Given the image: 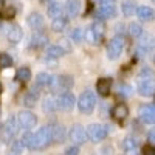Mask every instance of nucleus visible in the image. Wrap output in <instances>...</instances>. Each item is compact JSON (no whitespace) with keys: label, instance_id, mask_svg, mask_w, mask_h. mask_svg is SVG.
Wrapping results in <instances>:
<instances>
[{"label":"nucleus","instance_id":"f257e3e1","mask_svg":"<svg viewBox=\"0 0 155 155\" xmlns=\"http://www.w3.org/2000/svg\"><path fill=\"white\" fill-rule=\"evenodd\" d=\"M20 143L23 146H27L28 149H31V150H42V149L48 147L51 143H53L50 126L41 127L36 134H27Z\"/></svg>","mask_w":155,"mask_h":155},{"label":"nucleus","instance_id":"f03ea898","mask_svg":"<svg viewBox=\"0 0 155 155\" xmlns=\"http://www.w3.org/2000/svg\"><path fill=\"white\" fill-rule=\"evenodd\" d=\"M137 90L140 95L150 96L155 93V73L150 68H143L137 79Z\"/></svg>","mask_w":155,"mask_h":155},{"label":"nucleus","instance_id":"7ed1b4c3","mask_svg":"<svg viewBox=\"0 0 155 155\" xmlns=\"http://www.w3.org/2000/svg\"><path fill=\"white\" fill-rule=\"evenodd\" d=\"M106 34V25L102 20H95V23L88 30L84 31V37L90 44H99Z\"/></svg>","mask_w":155,"mask_h":155},{"label":"nucleus","instance_id":"20e7f679","mask_svg":"<svg viewBox=\"0 0 155 155\" xmlns=\"http://www.w3.org/2000/svg\"><path fill=\"white\" fill-rule=\"evenodd\" d=\"M95 106H96V98H95L93 92L85 90L84 93H81L79 99H78V107H79L81 113L90 115V113L95 110Z\"/></svg>","mask_w":155,"mask_h":155},{"label":"nucleus","instance_id":"39448f33","mask_svg":"<svg viewBox=\"0 0 155 155\" xmlns=\"http://www.w3.org/2000/svg\"><path fill=\"white\" fill-rule=\"evenodd\" d=\"M87 138L93 143H101L107 137V127L102 124H90L87 129Z\"/></svg>","mask_w":155,"mask_h":155},{"label":"nucleus","instance_id":"423d86ee","mask_svg":"<svg viewBox=\"0 0 155 155\" xmlns=\"http://www.w3.org/2000/svg\"><path fill=\"white\" fill-rule=\"evenodd\" d=\"M123 51H124V39L120 36L113 37L107 45V58L115 61L123 54Z\"/></svg>","mask_w":155,"mask_h":155},{"label":"nucleus","instance_id":"0eeeda50","mask_svg":"<svg viewBox=\"0 0 155 155\" xmlns=\"http://www.w3.org/2000/svg\"><path fill=\"white\" fill-rule=\"evenodd\" d=\"M19 121L17 118H14V116H11V118L5 123V126L2 127V138L5 141H9L11 138H14L19 132Z\"/></svg>","mask_w":155,"mask_h":155},{"label":"nucleus","instance_id":"6e6552de","mask_svg":"<svg viewBox=\"0 0 155 155\" xmlns=\"http://www.w3.org/2000/svg\"><path fill=\"white\" fill-rule=\"evenodd\" d=\"M74 104H76V98L70 92H64V93H61L56 98V106H58L59 110L68 112V110H71L74 107Z\"/></svg>","mask_w":155,"mask_h":155},{"label":"nucleus","instance_id":"1a4fd4ad","mask_svg":"<svg viewBox=\"0 0 155 155\" xmlns=\"http://www.w3.org/2000/svg\"><path fill=\"white\" fill-rule=\"evenodd\" d=\"M68 138L71 140V143H74L76 146H79V144H84L87 141V132L84 130L82 126L74 124V126H71L70 132H68Z\"/></svg>","mask_w":155,"mask_h":155},{"label":"nucleus","instance_id":"9d476101","mask_svg":"<svg viewBox=\"0 0 155 155\" xmlns=\"http://www.w3.org/2000/svg\"><path fill=\"white\" fill-rule=\"evenodd\" d=\"M74 81L71 76H67V74H62V76H58V78H53V82H51V85H53L54 90H61V92H67V90H70L73 87Z\"/></svg>","mask_w":155,"mask_h":155},{"label":"nucleus","instance_id":"9b49d317","mask_svg":"<svg viewBox=\"0 0 155 155\" xmlns=\"http://www.w3.org/2000/svg\"><path fill=\"white\" fill-rule=\"evenodd\" d=\"M17 121H19V126H20L22 129H27V130L37 124L36 115L31 113V112H28V110H27V112H20L19 116H17Z\"/></svg>","mask_w":155,"mask_h":155},{"label":"nucleus","instance_id":"f8f14e48","mask_svg":"<svg viewBox=\"0 0 155 155\" xmlns=\"http://www.w3.org/2000/svg\"><path fill=\"white\" fill-rule=\"evenodd\" d=\"M153 50H155V36H152V34L143 36V39H141L140 44H138V53L144 56Z\"/></svg>","mask_w":155,"mask_h":155},{"label":"nucleus","instance_id":"ddd939ff","mask_svg":"<svg viewBox=\"0 0 155 155\" xmlns=\"http://www.w3.org/2000/svg\"><path fill=\"white\" fill-rule=\"evenodd\" d=\"M99 14L104 19H113L116 16V5L115 0H104L99 3Z\"/></svg>","mask_w":155,"mask_h":155},{"label":"nucleus","instance_id":"4468645a","mask_svg":"<svg viewBox=\"0 0 155 155\" xmlns=\"http://www.w3.org/2000/svg\"><path fill=\"white\" fill-rule=\"evenodd\" d=\"M138 115H140V118L143 120L144 123L155 124V106H152V104L141 106L140 110H138Z\"/></svg>","mask_w":155,"mask_h":155},{"label":"nucleus","instance_id":"2eb2a0df","mask_svg":"<svg viewBox=\"0 0 155 155\" xmlns=\"http://www.w3.org/2000/svg\"><path fill=\"white\" fill-rule=\"evenodd\" d=\"M123 150L126 155H138L140 153V144L138 141L132 137H127L123 141Z\"/></svg>","mask_w":155,"mask_h":155},{"label":"nucleus","instance_id":"dca6fc26","mask_svg":"<svg viewBox=\"0 0 155 155\" xmlns=\"http://www.w3.org/2000/svg\"><path fill=\"white\" fill-rule=\"evenodd\" d=\"M51 129V138H53V143H64L65 141V129L62 124H53L50 126Z\"/></svg>","mask_w":155,"mask_h":155},{"label":"nucleus","instance_id":"f3484780","mask_svg":"<svg viewBox=\"0 0 155 155\" xmlns=\"http://www.w3.org/2000/svg\"><path fill=\"white\" fill-rule=\"evenodd\" d=\"M65 14L70 17V19H73V17H76L78 14H79V11H81V2L79 0H67L65 2Z\"/></svg>","mask_w":155,"mask_h":155},{"label":"nucleus","instance_id":"a211bd4d","mask_svg":"<svg viewBox=\"0 0 155 155\" xmlns=\"http://www.w3.org/2000/svg\"><path fill=\"white\" fill-rule=\"evenodd\" d=\"M137 16L141 22H152L155 19V11L150 6H140L137 8Z\"/></svg>","mask_w":155,"mask_h":155},{"label":"nucleus","instance_id":"6ab92c4d","mask_svg":"<svg viewBox=\"0 0 155 155\" xmlns=\"http://www.w3.org/2000/svg\"><path fill=\"white\" fill-rule=\"evenodd\" d=\"M6 37H8V41L11 44H19L22 41V37H23V31H22L20 27H17V25H12V27L8 28Z\"/></svg>","mask_w":155,"mask_h":155},{"label":"nucleus","instance_id":"aec40b11","mask_svg":"<svg viewBox=\"0 0 155 155\" xmlns=\"http://www.w3.org/2000/svg\"><path fill=\"white\" fill-rule=\"evenodd\" d=\"M110 87H112V79L110 78H101L96 82V90L101 96H109L110 93Z\"/></svg>","mask_w":155,"mask_h":155},{"label":"nucleus","instance_id":"412c9836","mask_svg":"<svg viewBox=\"0 0 155 155\" xmlns=\"http://www.w3.org/2000/svg\"><path fill=\"white\" fill-rule=\"evenodd\" d=\"M112 115H113V118L116 120V121H124L126 118H127V115H129V109H127V106L126 104H123V102H120V104H116L115 107H113V110H112Z\"/></svg>","mask_w":155,"mask_h":155},{"label":"nucleus","instance_id":"4be33fe9","mask_svg":"<svg viewBox=\"0 0 155 155\" xmlns=\"http://www.w3.org/2000/svg\"><path fill=\"white\" fill-rule=\"evenodd\" d=\"M27 22H28V25H30L31 28L41 30L42 25H44V17L39 14V12H31V14L28 16V19H27Z\"/></svg>","mask_w":155,"mask_h":155},{"label":"nucleus","instance_id":"5701e85b","mask_svg":"<svg viewBox=\"0 0 155 155\" xmlns=\"http://www.w3.org/2000/svg\"><path fill=\"white\" fill-rule=\"evenodd\" d=\"M48 44V36L44 34V33H34L31 36V47H36V48H41V47H45Z\"/></svg>","mask_w":155,"mask_h":155},{"label":"nucleus","instance_id":"b1692460","mask_svg":"<svg viewBox=\"0 0 155 155\" xmlns=\"http://www.w3.org/2000/svg\"><path fill=\"white\" fill-rule=\"evenodd\" d=\"M65 53L67 51L64 50L61 45H51V47L47 48V58H50V59H58V58L64 56Z\"/></svg>","mask_w":155,"mask_h":155},{"label":"nucleus","instance_id":"393cba45","mask_svg":"<svg viewBox=\"0 0 155 155\" xmlns=\"http://www.w3.org/2000/svg\"><path fill=\"white\" fill-rule=\"evenodd\" d=\"M36 82H37L39 87H48L53 82V76L48 74V73H39L37 78H36Z\"/></svg>","mask_w":155,"mask_h":155},{"label":"nucleus","instance_id":"a878e982","mask_svg":"<svg viewBox=\"0 0 155 155\" xmlns=\"http://www.w3.org/2000/svg\"><path fill=\"white\" fill-rule=\"evenodd\" d=\"M37 98H39V92H37V90H34V88H31L30 92L27 93V96H25V99H23V104L27 106V107H33V106L36 104Z\"/></svg>","mask_w":155,"mask_h":155},{"label":"nucleus","instance_id":"bb28decb","mask_svg":"<svg viewBox=\"0 0 155 155\" xmlns=\"http://www.w3.org/2000/svg\"><path fill=\"white\" fill-rule=\"evenodd\" d=\"M121 11H123V14L126 17H130V16H134V12L137 11V6H135V3L132 2V0H126V2L121 5Z\"/></svg>","mask_w":155,"mask_h":155},{"label":"nucleus","instance_id":"cd10ccee","mask_svg":"<svg viewBox=\"0 0 155 155\" xmlns=\"http://www.w3.org/2000/svg\"><path fill=\"white\" fill-rule=\"evenodd\" d=\"M47 11H48V16H50L51 19H56V17H59V16H61L62 8H61V5H59L58 2H51V3L48 5Z\"/></svg>","mask_w":155,"mask_h":155},{"label":"nucleus","instance_id":"c85d7f7f","mask_svg":"<svg viewBox=\"0 0 155 155\" xmlns=\"http://www.w3.org/2000/svg\"><path fill=\"white\" fill-rule=\"evenodd\" d=\"M51 28H53L54 31H64L67 28V19H64L62 16L53 19V22H51Z\"/></svg>","mask_w":155,"mask_h":155},{"label":"nucleus","instance_id":"c756f323","mask_svg":"<svg viewBox=\"0 0 155 155\" xmlns=\"http://www.w3.org/2000/svg\"><path fill=\"white\" fill-rule=\"evenodd\" d=\"M58 109V106H56V98L54 96H47L45 99H44V110L45 112H54Z\"/></svg>","mask_w":155,"mask_h":155},{"label":"nucleus","instance_id":"7c9ffc66","mask_svg":"<svg viewBox=\"0 0 155 155\" xmlns=\"http://www.w3.org/2000/svg\"><path fill=\"white\" fill-rule=\"evenodd\" d=\"M17 79L22 81V82H28L31 79V70L27 68V67H22L17 70Z\"/></svg>","mask_w":155,"mask_h":155},{"label":"nucleus","instance_id":"2f4dec72","mask_svg":"<svg viewBox=\"0 0 155 155\" xmlns=\"http://www.w3.org/2000/svg\"><path fill=\"white\" fill-rule=\"evenodd\" d=\"M129 34H130L132 37L143 36V28H141V25L137 23V22H132L130 25H129Z\"/></svg>","mask_w":155,"mask_h":155},{"label":"nucleus","instance_id":"473e14b6","mask_svg":"<svg viewBox=\"0 0 155 155\" xmlns=\"http://www.w3.org/2000/svg\"><path fill=\"white\" fill-rule=\"evenodd\" d=\"M11 64H12V59L9 54L0 53V68H8V67H11Z\"/></svg>","mask_w":155,"mask_h":155},{"label":"nucleus","instance_id":"72a5a7b5","mask_svg":"<svg viewBox=\"0 0 155 155\" xmlns=\"http://www.w3.org/2000/svg\"><path fill=\"white\" fill-rule=\"evenodd\" d=\"M70 37L73 39L74 42H81V41H84V30H81V28H74V30L71 31Z\"/></svg>","mask_w":155,"mask_h":155},{"label":"nucleus","instance_id":"f704fd0d","mask_svg":"<svg viewBox=\"0 0 155 155\" xmlns=\"http://www.w3.org/2000/svg\"><path fill=\"white\" fill-rule=\"evenodd\" d=\"M118 93L123 96H130L132 95V87L127 84H120L118 85Z\"/></svg>","mask_w":155,"mask_h":155},{"label":"nucleus","instance_id":"c9c22d12","mask_svg":"<svg viewBox=\"0 0 155 155\" xmlns=\"http://www.w3.org/2000/svg\"><path fill=\"white\" fill-rule=\"evenodd\" d=\"M143 155H155V146L153 144H147L143 147Z\"/></svg>","mask_w":155,"mask_h":155},{"label":"nucleus","instance_id":"e433bc0d","mask_svg":"<svg viewBox=\"0 0 155 155\" xmlns=\"http://www.w3.org/2000/svg\"><path fill=\"white\" fill-rule=\"evenodd\" d=\"M65 155H79V149H78V146H70L65 150Z\"/></svg>","mask_w":155,"mask_h":155},{"label":"nucleus","instance_id":"4c0bfd02","mask_svg":"<svg viewBox=\"0 0 155 155\" xmlns=\"http://www.w3.org/2000/svg\"><path fill=\"white\" fill-rule=\"evenodd\" d=\"M147 138H149V141H150L152 144H155V127L150 129V132L147 134Z\"/></svg>","mask_w":155,"mask_h":155},{"label":"nucleus","instance_id":"58836bf2","mask_svg":"<svg viewBox=\"0 0 155 155\" xmlns=\"http://www.w3.org/2000/svg\"><path fill=\"white\" fill-rule=\"evenodd\" d=\"M5 17H8V19L14 17V8H9V9H6V12H5Z\"/></svg>","mask_w":155,"mask_h":155},{"label":"nucleus","instance_id":"ea45409f","mask_svg":"<svg viewBox=\"0 0 155 155\" xmlns=\"http://www.w3.org/2000/svg\"><path fill=\"white\" fill-rule=\"evenodd\" d=\"M116 31H118V33L121 31V33H123V31H124V25H123V23H120L118 27H116Z\"/></svg>","mask_w":155,"mask_h":155},{"label":"nucleus","instance_id":"a19ab883","mask_svg":"<svg viewBox=\"0 0 155 155\" xmlns=\"http://www.w3.org/2000/svg\"><path fill=\"white\" fill-rule=\"evenodd\" d=\"M3 3H5V2H3V0H0V11H2V9H3Z\"/></svg>","mask_w":155,"mask_h":155},{"label":"nucleus","instance_id":"79ce46f5","mask_svg":"<svg viewBox=\"0 0 155 155\" xmlns=\"http://www.w3.org/2000/svg\"><path fill=\"white\" fill-rule=\"evenodd\" d=\"M0 93H2V84H0Z\"/></svg>","mask_w":155,"mask_h":155},{"label":"nucleus","instance_id":"37998d69","mask_svg":"<svg viewBox=\"0 0 155 155\" xmlns=\"http://www.w3.org/2000/svg\"><path fill=\"white\" fill-rule=\"evenodd\" d=\"M96 2H99V3H101V2H104V0H96Z\"/></svg>","mask_w":155,"mask_h":155},{"label":"nucleus","instance_id":"c03bdc74","mask_svg":"<svg viewBox=\"0 0 155 155\" xmlns=\"http://www.w3.org/2000/svg\"><path fill=\"white\" fill-rule=\"evenodd\" d=\"M153 62H155V58H153Z\"/></svg>","mask_w":155,"mask_h":155},{"label":"nucleus","instance_id":"a18cd8bd","mask_svg":"<svg viewBox=\"0 0 155 155\" xmlns=\"http://www.w3.org/2000/svg\"><path fill=\"white\" fill-rule=\"evenodd\" d=\"M153 2H155V0H153Z\"/></svg>","mask_w":155,"mask_h":155}]
</instances>
